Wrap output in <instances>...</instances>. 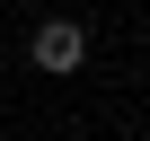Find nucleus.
<instances>
[{
	"label": "nucleus",
	"instance_id": "1",
	"mask_svg": "<svg viewBox=\"0 0 150 141\" xmlns=\"http://www.w3.org/2000/svg\"><path fill=\"white\" fill-rule=\"evenodd\" d=\"M27 62H35V70H53V80H71V70L88 62V27H80V18H35Z\"/></svg>",
	"mask_w": 150,
	"mask_h": 141
}]
</instances>
